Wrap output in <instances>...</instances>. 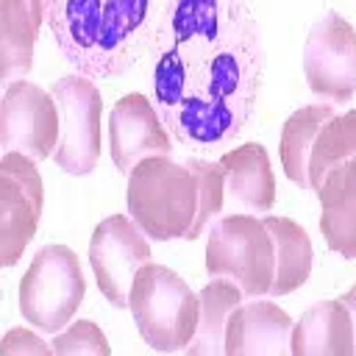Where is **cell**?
<instances>
[{
  "mask_svg": "<svg viewBox=\"0 0 356 356\" xmlns=\"http://www.w3.org/2000/svg\"><path fill=\"white\" fill-rule=\"evenodd\" d=\"M261 64L245 0H167L153 33L150 100L181 147L222 153L250 125Z\"/></svg>",
  "mask_w": 356,
  "mask_h": 356,
  "instance_id": "1",
  "label": "cell"
},
{
  "mask_svg": "<svg viewBox=\"0 0 356 356\" xmlns=\"http://www.w3.org/2000/svg\"><path fill=\"white\" fill-rule=\"evenodd\" d=\"M61 56L92 81L131 72L153 47L156 0H42Z\"/></svg>",
  "mask_w": 356,
  "mask_h": 356,
  "instance_id": "2",
  "label": "cell"
},
{
  "mask_svg": "<svg viewBox=\"0 0 356 356\" xmlns=\"http://www.w3.org/2000/svg\"><path fill=\"white\" fill-rule=\"evenodd\" d=\"M128 214L156 242L186 239L197 214V178L189 164L147 156L128 172Z\"/></svg>",
  "mask_w": 356,
  "mask_h": 356,
  "instance_id": "3",
  "label": "cell"
},
{
  "mask_svg": "<svg viewBox=\"0 0 356 356\" xmlns=\"http://www.w3.org/2000/svg\"><path fill=\"white\" fill-rule=\"evenodd\" d=\"M128 312L142 339L161 353L186 350L197 328V295L164 264L147 261L128 295Z\"/></svg>",
  "mask_w": 356,
  "mask_h": 356,
  "instance_id": "4",
  "label": "cell"
},
{
  "mask_svg": "<svg viewBox=\"0 0 356 356\" xmlns=\"http://www.w3.org/2000/svg\"><path fill=\"white\" fill-rule=\"evenodd\" d=\"M206 273L234 281L245 298H264L275 281V242L264 220L253 214H222L209 225Z\"/></svg>",
  "mask_w": 356,
  "mask_h": 356,
  "instance_id": "5",
  "label": "cell"
},
{
  "mask_svg": "<svg viewBox=\"0 0 356 356\" xmlns=\"http://www.w3.org/2000/svg\"><path fill=\"white\" fill-rule=\"evenodd\" d=\"M83 292L86 281L75 250L53 242L36 250L19 281V312L33 328L58 334L75 317Z\"/></svg>",
  "mask_w": 356,
  "mask_h": 356,
  "instance_id": "6",
  "label": "cell"
},
{
  "mask_svg": "<svg viewBox=\"0 0 356 356\" xmlns=\"http://www.w3.org/2000/svg\"><path fill=\"white\" fill-rule=\"evenodd\" d=\"M50 92L61 117V139L53 161L70 175H89L100 159V92L95 81L81 72L58 78Z\"/></svg>",
  "mask_w": 356,
  "mask_h": 356,
  "instance_id": "7",
  "label": "cell"
},
{
  "mask_svg": "<svg viewBox=\"0 0 356 356\" xmlns=\"http://www.w3.org/2000/svg\"><path fill=\"white\" fill-rule=\"evenodd\" d=\"M303 78L314 95L334 106L356 95V31L339 11H325L309 28Z\"/></svg>",
  "mask_w": 356,
  "mask_h": 356,
  "instance_id": "8",
  "label": "cell"
},
{
  "mask_svg": "<svg viewBox=\"0 0 356 356\" xmlns=\"http://www.w3.org/2000/svg\"><path fill=\"white\" fill-rule=\"evenodd\" d=\"M150 236L131 214H111L97 222L89 239V264L100 295L114 309H128L136 273L150 261Z\"/></svg>",
  "mask_w": 356,
  "mask_h": 356,
  "instance_id": "9",
  "label": "cell"
},
{
  "mask_svg": "<svg viewBox=\"0 0 356 356\" xmlns=\"http://www.w3.org/2000/svg\"><path fill=\"white\" fill-rule=\"evenodd\" d=\"M61 139V117L53 92L19 78L3 92L0 106V145L6 153H25L44 161L56 153Z\"/></svg>",
  "mask_w": 356,
  "mask_h": 356,
  "instance_id": "10",
  "label": "cell"
},
{
  "mask_svg": "<svg viewBox=\"0 0 356 356\" xmlns=\"http://www.w3.org/2000/svg\"><path fill=\"white\" fill-rule=\"evenodd\" d=\"M25 153H6L0 161V261L14 267L33 239L44 206L42 175Z\"/></svg>",
  "mask_w": 356,
  "mask_h": 356,
  "instance_id": "11",
  "label": "cell"
},
{
  "mask_svg": "<svg viewBox=\"0 0 356 356\" xmlns=\"http://www.w3.org/2000/svg\"><path fill=\"white\" fill-rule=\"evenodd\" d=\"M108 150L120 172H131L147 156H170L172 134L142 92L122 95L108 114Z\"/></svg>",
  "mask_w": 356,
  "mask_h": 356,
  "instance_id": "12",
  "label": "cell"
},
{
  "mask_svg": "<svg viewBox=\"0 0 356 356\" xmlns=\"http://www.w3.org/2000/svg\"><path fill=\"white\" fill-rule=\"evenodd\" d=\"M295 323L264 298H245L228 320L225 356H286Z\"/></svg>",
  "mask_w": 356,
  "mask_h": 356,
  "instance_id": "13",
  "label": "cell"
},
{
  "mask_svg": "<svg viewBox=\"0 0 356 356\" xmlns=\"http://www.w3.org/2000/svg\"><path fill=\"white\" fill-rule=\"evenodd\" d=\"M217 161L225 172L228 203H236L248 214H270L275 203V175L264 145L245 142L225 150Z\"/></svg>",
  "mask_w": 356,
  "mask_h": 356,
  "instance_id": "14",
  "label": "cell"
},
{
  "mask_svg": "<svg viewBox=\"0 0 356 356\" xmlns=\"http://www.w3.org/2000/svg\"><path fill=\"white\" fill-rule=\"evenodd\" d=\"M320 234L342 259L356 261V161H342L317 186Z\"/></svg>",
  "mask_w": 356,
  "mask_h": 356,
  "instance_id": "15",
  "label": "cell"
},
{
  "mask_svg": "<svg viewBox=\"0 0 356 356\" xmlns=\"http://www.w3.org/2000/svg\"><path fill=\"white\" fill-rule=\"evenodd\" d=\"M292 356H353V320L339 298L312 303L292 328Z\"/></svg>",
  "mask_w": 356,
  "mask_h": 356,
  "instance_id": "16",
  "label": "cell"
},
{
  "mask_svg": "<svg viewBox=\"0 0 356 356\" xmlns=\"http://www.w3.org/2000/svg\"><path fill=\"white\" fill-rule=\"evenodd\" d=\"M245 300V292L228 278H211L197 295V328L186 348L189 356H225V331L231 312Z\"/></svg>",
  "mask_w": 356,
  "mask_h": 356,
  "instance_id": "17",
  "label": "cell"
},
{
  "mask_svg": "<svg viewBox=\"0 0 356 356\" xmlns=\"http://www.w3.org/2000/svg\"><path fill=\"white\" fill-rule=\"evenodd\" d=\"M264 225L275 242V281H273L270 295H275V298L289 295V292L300 289L312 275V264H314L312 239H309L306 228L300 222H295L292 217L267 214Z\"/></svg>",
  "mask_w": 356,
  "mask_h": 356,
  "instance_id": "18",
  "label": "cell"
},
{
  "mask_svg": "<svg viewBox=\"0 0 356 356\" xmlns=\"http://www.w3.org/2000/svg\"><path fill=\"white\" fill-rule=\"evenodd\" d=\"M334 103H312L303 106L298 111H292L284 120L281 128V142H278V156H281V167L286 172V178L300 186L309 189V153H312V142L317 136V131L323 128V122L328 117H334Z\"/></svg>",
  "mask_w": 356,
  "mask_h": 356,
  "instance_id": "19",
  "label": "cell"
},
{
  "mask_svg": "<svg viewBox=\"0 0 356 356\" xmlns=\"http://www.w3.org/2000/svg\"><path fill=\"white\" fill-rule=\"evenodd\" d=\"M25 0H0V75H25L33 64V44L39 33Z\"/></svg>",
  "mask_w": 356,
  "mask_h": 356,
  "instance_id": "20",
  "label": "cell"
},
{
  "mask_svg": "<svg viewBox=\"0 0 356 356\" xmlns=\"http://www.w3.org/2000/svg\"><path fill=\"white\" fill-rule=\"evenodd\" d=\"M342 161H356V111L334 114L317 131L309 153V189L317 192L323 178Z\"/></svg>",
  "mask_w": 356,
  "mask_h": 356,
  "instance_id": "21",
  "label": "cell"
},
{
  "mask_svg": "<svg viewBox=\"0 0 356 356\" xmlns=\"http://www.w3.org/2000/svg\"><path fill=\"white\" fill-rule=\"evenodd\" d=\"M186 164L197 178V214H195V222H192L186 239H197L203 231H209V225L222 214V206L228 203L225 172H222L220 161H209V159H197V156L189 159Z\"/></svg>",
  "mask_w": 356,
  "mask_h": 356,
  "instance_id": "22",
  "label": "cell"
},
{
  "mask_svg": "<svg viewBox=\"0 0 356 356\" xmlns=\"http://www.w3.org/2000/svg\"><path fill=\"white\" fill-rule=\"evenodd\" d=\"M50 345H53L56 356H72V353H81V356H108L111 353V345H108L106 334L92 320L70 323L67 328L53 334Z\"/></svg>",
  "mask_w": 356,
  "mask_h": 356,
  "instance_id": "23",
  "label": "cell"
},
{
  "mask_svg": "<svg viewBox=\"0 0 356 356\" xmlns=\"http://www.w3.org/2000/svg\"><path fill=\"white\" fill-rule=\"evenodd\" d=\"M53 345L31 328H11L0 342V356H50Z\"/></svg>",
  "mask_w": 356,
  "mask_h": 356,
  "instance_id": "24",
  "label": "cell"
},
{
  "mask_svg": "<svg viewBox=\"0 0 356 356\" xmlns=\"http://www.w3.org/2000/svg\"><path fill=\"white\" fill-rule=\"evenodd\" d=\"M339 300H342V303L348 306V312H350V320H353V342H356V284H353L348 292H342Z\"/></svg>",
  "mask_w": 356,
  "mask_h": 356,
  "instance_id": "25",
  "label": "cell"
},
{
  "mask_svg": "<svg viewBox=\"0 0 356 356\" xmlns=\"http://www.w3.org/2000/svg\"><path fill=\"white\" fill-rule=\"evenodd\" d=\"M25 6L31 8V14H33V19L42 25L44 22V3L42 0H25Z\"/></svg>",
  "mask_w": 356,
  "mask_h": 356,
  "instance_id": "26",
  "label": "cell"
}]
</instances>
